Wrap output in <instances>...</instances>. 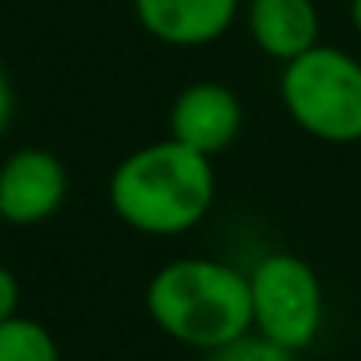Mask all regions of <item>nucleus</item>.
<instances>
[{"label":"nucleus","instance_id":"obj_2","mask_svg":"<svg viewBox=\"0 0 361 361\" xmlns=\"http://www.w3.org/2000/svg\"><path fill=\"white\" fill-rule=\"evenodd\" d=\"M145 312L159 333L192 350H220L252 333L248 273L206 255L159 266L145 287Z\"/></svg>","mask_w":361,"mask_h":361},{"label":"nucleus","instance_id":"obj_6","mask_svg":"<svg viewBox=\"0 0 361 361\" xmlns=\"http://www.w3.org/2000/svg\"><path fill=\"white\" fill-rule=\"evenodd\" d=\"M241 124L245 106L224 82H192L173 96L170 106V138L209 159L238 142Z\"/></svg>","mask_w":361,"mask_h":361},{"label":"nucleus","instance_id":"obj_1","mask_svg":"<svg viewBox=\"0 0 361 361\" xmlns=\"http://www.w3.org/2000/svg\"><path fill=\"white\" fill-rule=\"evenodd\" d=\"M110 209L124 227L145 238H180L195 231L216 199L213 159L159 138L128 152L106 185Z\"/></svg>","mask_w":361,"mask_h":361},{"label":"nucleus","instance_id":"obj_13","mask_svg":"<svg viewBox=\"0 0 361 361\" xmlns=\"http://www.w3.org/2000/svg\"><path fill=\"white\" fill-rule=\"evenodd\" d=\"M350 25H354V32L361 36V0H350Z\"/></svg>","mask_w":361,"mask_h":361},{"label":"nucleus","instance_id":"obj_8","mask_svg":"<svg viewBox=\"0 0 361 361\" xmlns=\"http://www.w3.org/2000/svg\"><path fill=\"white\" fill-rule=\"evenodd\" d=\"M245 25L252 43L276 64H290L319 47L322 32L315 0H248Z\"/></svg>","mask_w":361,"mask_h":361},{"label":"nucleus","instance_id":"obj_12","mask_svg":"<svg viewBox=\"0 0 361 361\" xmlns=\"http://www.w3.org/2000/svg\"><path fill=\"white\" fill-rule=\"evenodd\" d=\"M15 121V85L4 71V64H0V135H4Z\"/></svg>","mask_w":361,"mask_h":361},{"label":"nucleus","instance_id":"obj_4","mask_svg":"<svg viewBox=\"0 0 361 361\" xmlns=\"http://www.w3.org/2000/svg\"><path fill=\"white\" fill-rule=\"evenodd\" d=\"M252 287V333L301 354L308 350L326 319L319 273L294 252H269L248 269Z\"/></svg>","mask_w":361,"mask_h":361},{"label":"nucleus","instance_id":"obj_3","mask_svg":"<svg viewBox=\"0 0 361 361\" xmlns=\"http://www.w3.org/2000/svg\"><path fill=\"white\" fill-rule=\"evenodd\" d=\"M287 117L312 138L350 145L361 142V61L340 47H312L280 71Z\"/></svg>","mask_w":361,"mask_h":361},{"label":"nucleus","instance_id":"obj_9","mask_svg":"<svg viewBox=\"0 0 361 361\" xmlns=\"http://www.w3.org/2000/svg\"><path fill=\"white\" fill-rule=\"evenodd\" d=\"M0 361H61L54 333L25 315L0 322Z\"/></svg>","mask_w":361,"mask_h":361},{"label":"nucleus","instance_id":"obj_7","mask_svg":"<svg viewBox=\"0 0 361 361\" xmlns=\"http://www.w3.org/2000/svg\"><path fill=\"white\" fill-rule=\"evenodd\" d=\"M135 18L156 43L192 50L224 39L241 15V0H131Z\"/></svg>","mask_w":361,"mask_h":361},{"label":"nucleus","instance_id":"obj_10","mask_svg":"<svg viewBox=\"0 0 361 361\" xmlns=\"http://www.w3.org/2000/svg\"><path fill=\"white\" fill-rule=\"evenodd\" d=\"M206 361H294V354L269 343L259 333H248V336H241V340H234L220 350H209Z\"/></svg>","mask_w":361,"mask_h":361},{"label":"nucleus","instance_id":"obj_5","mask_svg":"<svg viewBox=\"0 0 361 361\" xmlns=\"http://www.w3.org/2000/svg\"><path fill=\"white\" fill-rule=\"evenodd\" d=\"M68 199V170L47 149H18L0 163V220L32 227Z\"/></svg>","mask_w":361,"mask_h":361},{"label":"nucleus","instance_id":"obj_11","mask_svg":"<svg viewBox=\"0 0 361 361\" xmlns=\"http://www.w3.org/2000/svg\"><path fill=\"white\" fill-rule=\"evenodd\" d=\"M18 301H22V287H18V276L0 266V322H8L18 315Z\"/></svg>","mask_w":361,"mask_h":361}]
</instances>
